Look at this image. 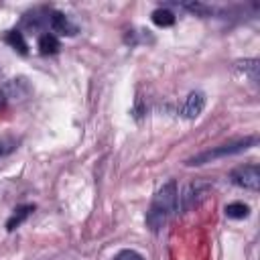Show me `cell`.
Listing matches in <instances>:
<instances>
[{"mask_svg":"<svg viewBox=\"0 0 260 260\" xmlns=\"http://www.w3.org/2000/svg\"><path fill=\"white\" fill-rule=\"evenodd\" d=\"M32 211H35V205H20L18 209H14V213H12V215L8 217V221H6V230H8V232L16 230Z\"/></svg>","mask_w":260,"mask_h":260,"instance_id":"obj_7","label":"cell"},{"mask_svg":"<svg viewBox=\"0 0 260 260\" xmlns=\"http://www.w3.org/2000/svg\"><path fill=\"white\" fill-rule=\"evenodd\" d=\"M203 106H205V95H203L201 91H191V93L187 95L185 104H183L181 114H183L185 118L193 120V118H197V116L203 112Z\"/></svg>","mask_w":260,"mask_h":260,"instance_id":"obj_5","label":"cell"},{"mask_svg":"<svg viewBox=\"0 0 260 260\" xmlns=\"http://www.w3.org/2000/svg\"><path fill=\"white\" fill-rule=\"evenodd\" d=\"M6 43H8L10 47H14L18 53L26 55V41H24V37H22L20 30H10V32L6 35Z\"/></svg>","mask_w":260,"mask_h":260,"instance_id":"obj_10","label":"cell"},{"mask_svg":"<svg viewBox=\"0 0 260 260\" xmlns=\"http://www.w3.org/2000/svg\"><path fill=\"white\" fill-rule=\"evenodd\" d=\"M49 24H51V28L55 30V32H59V35H75L77 32V26L63 14V12H51L49 14Z\"/></svg>","mask_w":260,"mask_h":260,"instance_id":"obj_6","label":"cell"},{"mask_svg":"<svg viewBox=\"0 0 260 260\" xmlns=\"http://www.w3.org/2000/svg\"><path fill=\"white\" fill-rule=\"evenodd\" d=\"M18 146V138L14 134H0V156L10 154L12 150H16Z\"/></svg>","mask_w":260,"mask_h":260,"instance_id":"obj_12","label":"cell"},{"mask_svg":"<svg viewBox=\"0 0 260 260\" xmlns=\"http://www.w3.org/2000/svg\"><path fill=\"white\" fill-rule=\"evenodd\" d=\"M0 106H4V91L0 89Z\"/></svg>","mask_w":260,"mask_h":260,"instance_id":"obj_15","label":"cell"},{"mask_svg":"<svg viewBox=\"0 0 260 260\" xmlns=\"http://www.w3.org/2000/svg\"><path fill=\"white\" fill-rule=\"evenodd\" d=\"M207 191H209V185H205V183H193V185H189V187L185 189V193L181 195L183 209L187 211V209H191V207L199 205V201H201V199H205Z\"/></svg>","mask_w":260,"mask_h":260,"instance_id":"obj_4","label":"cell"},{"mask_svg":"<svg viewBox=\"0 0 260 260\" xmlns=\"http://www.w3.org/2000/svg\"><path fill=\"white\" fill-rule=\"evenodd\" d=\"M152 22L156 26H173L175 24V14L167 8H156L152 12Z\"/></svg>","mask_w":260,"mask_h":260,"instance_id":"obj_9","label":"cell"},{"mask_svg":"<svg viewBox=\"0 0 260 260\" xmlns=\"http://www.w3.org/2000/svg\"><path fill=\"white\" fill-rule=\"evenodd\" d=\"M39 51H41L43 55H53V53H57V51H59V41H57V37L51 35V32L41 35V37H39Z\"/></svg>","mask_w":260,"mask_h":260,"instance_id":"obj_8","label":"cell"},{"mask_svg":"<svg viewBox=\"0 0 260 260\" xmlns=\"http://www.w3.org/2000/svg\"><path fill=\"white\" fill-rule=\"evenodd\" d=\"M177 205H179L177 183L169 181L156 191V195H154V199H152V203H150V207L146 211V225L152 232L160 230L165 225V221L171 217V213L177 209Z\"/></svg>","mask_w":260,"mask_h":260,"instance_id":"obj_1","label":"cell"},{"mask_svg":"<svg viewBox=\"0 0 260 260\" xmlns=\"http://www.w3.org/2000/svg\"><path fill=\"white\" fill-rule=\"evenodd\" d=\"M114 260H144V258H142L136 250H122V252L116 254Z\"/></svg>","mask_w":260,"mask_h":260,"instance_id":"obj_14","label":"cell"},{"mask_svg":"<svg viewBox=\"0 0 260 260\" xmlns=\"http://www.w3.org/2000/svg\"><path fill=\"white\" fill-rule=\"evenodd\" d=\"M238 69L250 77V81H256L258 79V59H246V61H240L238 63Z\"/></svg>","mask_w":260,"mask_h":260,"instance_id":"obj_11","label":"cell"},{"mask_svg":"<svg viewBox=\"0 0 260 260\" xmlns=\"http://www.w3.org/2000/svg\"><path fill=\"white\" fill-rule=\"evenodd\" d=\"M252 144H256V136H248V138H240V140H234V142H228V144H221V146H215L211 150H205L201 154H195L193 158L187 160V165H205V162H211L215 158H221V156H230V154H238L246 148H250Z\"/></svg>","mask_w":260,"mask_h":260,"instance_id":"obj_2","label":"cell"},{"mask_svg":"<svg viewBox=\"0 0 260 260\" xmlns=\"http://www.w3.org/2000/svg\"><path fill=\"white\" fill-rule=\"evenodd\" d=\"M230 179L238 187L258 191V187H260V169H258V165H244V167L234 169L230 173Z\"/></svg>","mask_w":260,"mask_h":260,"instance_id":"obj_3","label":"cell"},{"mask_svg":"<svg viewBox=\"0 0 260 260\" xmlns=\"http://www.w3.org/2000/svg\"><path fill=\"white\" fill-rule=\"evenodd\" d=\"M248 205L246 203H240V201H236V203H230V205H225V215L228 217H232V219H242V217H246L248 215Z\"/></svg>","mask_w":260,"mask_h":260,"instance_id":"obj_13","label":"cell"}]
</instances>
